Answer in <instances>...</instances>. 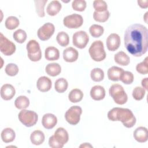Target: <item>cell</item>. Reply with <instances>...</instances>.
<instances>
[{
	"label": "cell",
	"instance_id": "11",
	"mask_svg": "<svg viewBox=\"0 0 148 148\" xmlns=\"http://www.w3.org/2000/svg\"><path fill=\"white\" fill-rule=\"evenodd\" d=\"M55 31L54 25L50 23H46L40 27L38 30L37 34L38 38L43 40L49 39L53 35Z\"/></svg>",
	"mask_w": 148,
	"mask_h": 148
},
{
	"label": "cell",
	"instance_id": "28",
	"mask_svg": "<svg viewBox=\"0 0 148 148\" xmlns=\"http://www.w3.org/2000/svg\"><path fill=\"white\" fill-rule=\"evenodd\" d=\"M29 105V100L24 95L18 97L14 101V105L18 109H25L28 107Z\"/></svg>",
	"mask_w": 148,
	"mask_h": 148
},
{
	"label": "cell",
	"instance_id": "35",
	"mask_svg": "<svg viewBox=\"0 0 148 148\" xmlns=\"http://www.w3.org/2000/svg\"><path fill=\"white\" fill-rule=\"evenodd\" d=\"M109 16H110V13L108 10L104 12H101V13L97 12L95 11L93 13V18L94 20H95L96 21L101 22V23L106 21L108 20Z\"/></svg>",
	"mask_w": 148,
	"mask_h": 148
},
{
	"label": "cell",
	"instance_id": "37",
	"mask_svg": "<svg viewBox=\"0 0 148 148\" xmlns=\"http://www.w3.org/2000/svg\"><path fill=\"white\" fill-rule=\"evenodd\" d=\"M47 2V0H37L35 1L36 11L38 15L40 17H43L45 15L44 11V7L46 3Z\"/></svg>",
	"mask_w": 148,
	"mask_h": 148
},
{
	"label": "cell",
	"instance_id": "27",
	"mask_svg": "<svg viewBox=\"0 0 148 148\" xmlns=\"http://www.w3.org/2000/svg\"><path fill=\"white\" fill-rule=\"evenodd\" d=\"M83 97V92L78 88L72 90L68 94V99L72 103L80 102Z\"/></svg>",
	"mask_w": 148,
	"mask_h": 148
},
{
	"label": "cell",
	"instance_id": "43",
	"mask_svg": "<svg viewBox=\"0 0 148 148\" xmlns=\"http://www.w3.org/2000/svg\"><path fill=\"white\" fill-rule=\"evenodd\" d=\"M49 146L52 148H62L63 146L61 145L59 143H58L54 138V136L52 135L50 137L49 140Z\"/></svg>",
	"mask_w": 148,
	"mask_h": 148
},
{
	"label": "cell",
	"instance_id": "40",
	"mask_svg": "<svg viewBox=\"0 0 148 148\" xmlns=\"http://www.w3.org/2000/svg\"><path fill=\"white\" fill-rule=\"evenodd\" d=\"M145 93L146 90L143 87L137 86L132 91V97L135 100L140 101L143 98Z\"/></svg>",
	"mask_w": 148,
	"mask_h": 148
},
{
	"label": "cell",
	"instance_id": "31",
	"mask_svg": "<svg viewBox=\"0 0 148 148\" xmlns=\"http://www.w3.org/2000/svg\"><path fill=\"white\" fill-rule=\"evenodd\" d=\"M90 76L93 81L101 82L104 78V72L101 68H95L91 70Z\"/></svg>",
	"mask_w": 148,
	"mask_h": 148
},
{
	"label": "cell",
	"instance_id": "19",
	"mask_svg": "<svg viewBox=\"0 0 148 148\" xmlns=\"http://www.w3.org/2000/svg\"><path fill=\"white\" fill-rule=\"evenodd\" d=\"M91 97L95 101L103 99L105 96V88L101 86H94L90 90Z\"/></svg>",
	"mask_w": 148,
	"mask_h": 148
},
{
	"label": "cell",
	"instance_id": "6",
	"mask_svg": "<svg viewBox=\"0 0 148 148\" xmlns=\"http://www.w3.org/2000/svg\"><path fill=\"white\" fill-rule=\"evenodd\" d=\"M28 57L29 59L34 62L39 61L42 58V51L39 43L35 40H30L26 46Z\"/></svg>",
	"mask_w": 148,
	"mask_h": 148
},
{
	"label": "cell",
	"instance_id": "8",
	"mask_svg": "<svg viewBox=\"0 0 148 148\" xmlns=\"http://www.w3.org/2000/svg\"><path fill=\"white\" fill-rule=\"evenodd\" d=\"M83 23V17L76 13L68 15L64 17L63 20L64 25L71 29L78 28L82 25Z\"/></svg>",
	"mask_w": 148,
	"mask_h": 148
},
{
	"label": "cell",
	"instance_id": "18",
	"mask_svg": "<svg viewBox=\"0 0 148 148\" xmlns=\"http://www.w3.org/2000/svg\"><path fill=\"white\" fill-rule=\"evenodd\" d=\"M51 81L50 79L46 76L40 77L36 82V86L38 89L42 92H46L51 88Z\"/></svg>",
	"mask_w": 148,
	"mask_h": 148
},
{
	"label": "cell",
	"instance_id": "46",
	"mask_svg": "<svg viewBox=\"0 0 148 148\" xmlns=\"http://www.w3.org/2000/svg\"><path fill=\"white\" fill-rule=\"evenodd\" d=\"M80 147H92V146L90 145H89V144L87 145V143H84V144H83V145H80Z\"/></svg>",
	"mask_w": 148,
	"mask_h": 148
},
{
	"label": "cell",
	"instance_id": "3",
	"mask_svg": "<svg viewBox=\"0 0 148 148\" xmlns=\"http://www.w3.org/2000/svg\"><path fill=\"white\" fill-rule=\"evenodd\" d=\"M109 95L112 97L114 101L119 105L125 103L128 97L122 86L119 84H112L109 90Z\"/></svg>",
	"mask_w": 148,
	"mask_h": 148
},
{
	"label": "cell",
	"instance_id": "1",
	"mask_svg": "<svg viewBox=\"0 0 148 148\" xmlns=\"http://www.w3.org/2000/svg\"><path fill=\"white\" fill-rule=\"evenodd\" d=\"M124 45L127 51L135 57H140L148 48V30L140 24L127 27L124 32Z\"/></svg>",
	"mask_w": 148,
	"mask_h": 148
},
{
	"label": "cell",
	"instance_id": "36",
	"mask_svg": "<svg viewBox=\"0 0 148 148\" xmlns=\"http://www.w3.org/2000/svg\"><path fill=\"white\" fill-rule=\"evenodd\" d=\"M93 7L97 12H104L107 10L108 5L105 1L95 0L93 2Z\"/></svg>",
	"mask_w": 148,
	"mask_h": 148
},
{
	"label": "cell",
	"instance_id": "15",
	"mask_svg": "<svg viewBox=\"0 0 148 148\" xmlns=\"http://www.w3.org/2000/svg\"><path fill=\"white\" fill-rule=\"evenodd\" d=\"M79 56V53L73 47H69L63 51V58L66 62H73L76 61Z\"/></svg>",
	"mask_w": 148,
	"mask_h": 148
},
{
	"label": "cell",
	"instance_id": "14",
	"mask_svg": "<svg viewBox=\"0 0 148 148\" xmlns=\"http://www.w3.org/2000/svg\"><path fill=\"white\" fill-rule=\"evenodd\" d=\"M53 136L56 140L63 146L68 141V133L66 130L62 127L58 128L56 130Z\"/></svg>",
	"mask_w": 148,
	"mask_h": 148
},
{
	"label": "cell",
	"instance_id": "45",
	"mask_svg": "<svg viewBox=\"0 0 148 148\" xmlns=\"http://www.w3.org/2000/svg\"><path fill=\"white\" fill-rule=\"evenodd\" d=\"M147 82H148V78L146 77L143 79H142V82H141V84L143 87V88L146 90L147 89Z\"/></svg>",
	"mask_w": 148,
	"mask_h": 148
},
{
	"label": "cell",
	"instance_id": "38",
	"mask_svg": "<svg viewBox=\"0 0 148 148\" xmlns=\"http://www.w3.org/2000/svg\"><path fill=\"white\" fill-rule=\"evenodd\" d=\"M123 83L125 84H130L134 81V75L130 71H123L119 78Z\"/></svg>",
	"mask_w": 148,
	"mask_h": 148
},
{
	"label": "cell",
	"instance_id": "2",
	"mask_svg": "<svg viewBox=\"0 0 148 148\" xmlns=\"http://www.w3.org/2000/svg\"><path fill=\"white\" fill-rule=\"evenodd\" d=\"M108 118L112 121H121L127 128H131L136 123V118L132 112L127 108H114L109 111Z\"/></svg>",
	"mask_w": 148,
	"mask_h": 148
},
{
	"label": "cell",
	"instance_id": "42",
	"mask_svg": "<svg viewBox=\"0 0 148 148\" xmlns=\"http://www.w3.org/2000/svg\"><path fill=\"white\" fill-rule=\"evenodd\" d=\"M72 7L76 11L83 12L86 8V2L84 0H74L72 3Z\"/></svg>",
	"mask_w": 148,
	"mask_h": 148
},
{
	"label": "cell",
	"instance_id": "26",
	"mask_svg": "<svg viewBox=\"0 0 148 148\" xmlns=\"http://www.w3.org/2000/svg\"><path fill=\"white\" fill-rule=\"evenodd\" d=\"M46 72L51 76H56L61 72V67L58 63L53 62L48 64L45 68Z\"/></svg>",
	"mask_w": 148,
	"mask_h": 148
},
{
	"label": "cell",
	"instance_id": "34",
	"mask_svg": "<svg viewBox=\"0 0 148 148\" xmlns=\"http://www.w3.org/2000/svg\"><path fill=\"white\" fill-rule=\"evenodd\" d=\"M13 37L17 43H23L27 39V34L23 29H18L13 32Z\"/></svg>",
	"mask_w": 148,
	"mask_h": 148
},
{
	"label": "cell",
	"instance_id": "4",
	"mask_svg": "<svg viewBox=\"0 0 148 148\" xmlns=\"http://www.w3.org/2000/svg\"><path fill=\"white\" fill-rule=\"evenodd\" d=\"M88 52L91 58L95 61H102L106 58L103 43L101 40H95L90 46Z\"/></svg>",
	"mask_w": 148,
	"mask_h": 148
},
{
	"label": "cell",
	"instance_id": "44",
	"mask_svg": "<svg viewBox=\"0 0 148 148\" xmlns=\"http://www.w3.org/2000/svg\"><path fill=\"white\" fill-rule=\"evenodd\" d=\"M138 5L142 8H147L148 7V1H138Z\"/></svg>",
	"mask_w": 148,
	"mask_h": 148
},
{
	"label": "cell",
	"instance_id": "20",
	"mask_svg": "<svg viewBox=\"0 0 148 148\" xmlns=\"http://www.w3.org/2000/svg\"><path fill=\"white\" fill-rule=\"evenodd\" d=\"M61 8L62 5L58 1H52L47 5L46 8V12L49 16H54L61 10Z\"/></svg>",
	"mask_w": 148,
	"mask_h": 148
},
{
	"label": "cell",
	"instance_id": "13",
	"mask_svg": "<svg viewBox=\"0 0 148 148\" xmlns=\"http://www.w3.org/2000/svg\"><path fill=\"white\" fill-rule=\"evenodd\" d=\"M15 94V88L10 84H5L1 88V97L4 100L8 101L12 99Z\"/></svg>",
	"mask_w": 148,
	"mask_h": 148
},
{
	"label": "cell",
	"instance_id": "16",
	"mask_svg": "<svg viewBox=\"0 0 148 148\" xmlns=\"http://www.w3.org/2000/svg\"><path fill=\"white\" fill-rule=\"evenodd\" d=\"M57 119L53 114L46 113L42 117V125L46 129H51L54 128L57 124Z\"/></svg>",
	"mask_w": 148,
	"mask_h": 148
},
{
	"label": "cell",
	"instance_id": "22",
	"mask_svg": "<svg viewBox=\"0 0 148 148\" xmlns=\"http://www.w3.org/2000/svg\"><path fill=\"white\" fill-rule=\"evenodd\" d=\"M114 61L121 66H126L130 64V58L124 51H120L117 53L114 57Z\"/></svg>",
	"mask_w": 148,
	"mask_h": 148
},
{
	"label": "cell",
	"instance_id": "21",
	"mask_svg": "<svg viewBox=\"0 0 148 148\" xmlns=\"http://www.w3.org/2000/svg\"><path fill=\"white\" fill-rule=\"evenodd\" d=\"M45 57L48 61L57 60L60 57L59 50L53 46L48 47L45 50Z\"/></svg>",
	"mask_w": 148,
	"mask_h": 148
},
{
	"label": "cell",
	"instance_id": "29",
	"mask_svg": "<svg viewBox=\"0 0 148 148\" xmlns=\"http://www.w3.org/2000/svg\"><path fill=\"white\" fill-rule=\"evenodd\" d=\"M68 83L67 80L64 78H60L58 79L54 84L55 90L59 93H62L65 92L68 88Z\"/></svg>",
	"mask_w": 148,
	"mask_h": 148
},
{
	"label": "cell",
	"instance_id": "9",
	"mask_svg": "<svg viewBox=\"0 0 148 148\" xmlns=\"http://www.w3.org/2000/svg\"><path fill=\"white\" fill-rule=\"evenodd\" d=\"M16 45L2 33L0 35V50L5 56H11L16 51Z\"/></svg>",
	"mask_w": 148,
	"mask_h": 148
},
{
	"label": "cell",
	"instance_id": "5",
	"mask_svg": "<svg viewBox=\"0 0 148 148\" xmlns=\"http://www.w3.org/2000/svg\"><path fill=\"white\" fill-rule=\"evenodd\" d=\"M18 117L20 122L28 127L35 125L38 119V116L36 112L25 109H23L20 112Z\"/></svg>",
	"mask_w": 148,
	"mask_h": 148
},
{
	"label": "cell",
	"instance_id": "33",
	"mask_svg": "<svg viewBox=\"0 0 148 148\" xmlns=\"http://www.w3.org/2000/svg\"><path fill=\"white\" fill-rule=\"evenodd\" d=\"M103 27L100 25L92 24L89 28L91 35L94 38H99L103 34Z\"/></svg>",
	"mask_w": 148,
	"mask_h": 148
},
{
	"label": "cell",
	"instance_id": "12",
	"mask_svg": "<svg viewBox=\"0 0 148 148\" xmlns=\"http://www.w3.org/2000/svg\"><path fill=\"white\" fill-rule=\"evenodd\" d=\"M106 43L108 49L109 51H114L116 50L120 45V37L117 34H111L107 38Z\"/></svg>",
	"mask_w": 148,
	"mask_h": 148
},
{
	"label": "cell",
	"instance_id": "24",
	"mask_svg": "<svg viewBox=\"0 0 148 148\" xmlns=\"http://www.w3.org/2000/svg\"><path fill=\"white\" fill-rule=\"evenodd\" d=\"M1 135L2 141L5 143H10L13 142L16 137L15 132L11 128H6L3 129Z\"/></svg>",
	"mask_w": 148,
	"mask_h": 148
},
{
	"label": "cell",
	"instance_id": "41",
	"mask_svg": "<svg viewBox=\"0 0 148 148\" xmlns=\"http://www.w3.org/2000/svg\"><path fill=\"white\" fill-rule=\"evenodd\" d=\"M5 71L8 75L10 76H14L18 73V68L16 64L9 63L6 66Z\"/></svg>",
	"mask_w": 148,
	"mask_h": 148
},
{
	"label": "cell",
	"instance_id": "23",
	"mask_svg": "<svg viewBox=\"0 0 148 148\" xmlns=\"http://www.w3.org/2000/svg\"><path fill=\"white\" fill-rule=\"evenodd\" d=\"M124 71L123 68L113 66L108 70V79L112 81L119 80L120 76L121 73Z\"/></svg>",
	"mask_w": 148,
	"mask_h": 148
},
{
	"label": "cell",
	"instance_id": "10",
	"mask_svg": "<svg viewBox=\"0 0 148 148\" xmlns=\"http://www.w3.org/2000/svg\"><path fill=\"white\" fill-rule=\"evenodd\" d=\"M89 41L88 34L84 31H77L73 35V45L80 49L84 48Z\"/></svg>",
	"mask_w": 148,
	"mask_h": 148
},
{
	"label": "cell",
	"instance_id": "30",
	"mask_svg": "<svg viewBox=\"0 0 148 148\" xmlns=\"http://www.w3.org/2000/svg\"><path fill=\"white\" fill-rule=\"evenodd\" d=\"M56 40L58 43L62 47H65L68 45L69 43V37L68 35L64 31H61L58 33Z\"/></svg>",
	"mask_w": 148,
	"mask_h": 148
},
{
	"label": "cell",
	"instance_id": "39",
	"mask_svg": "<svg viewBox=\"0 0 148 148\" xmlns=\"http://www.w3.org/2000/svg\"><path fill=\"white\" fill-rule=\"evenodd\" d=\"M136 70L138 73L142 75H146L148 73V57H146L142 62L136 65Z\"/></svg>",
	"mask_w": 148,
	"mask_h": 148
},
{
	"label": "cell",
	"instance_id": "32",
	"mask_svg": "<svg viewBox=\"0 0 148 148\" xmlns=\"http://www.w3.org/2000/svg\"><path fill=\"white\" fill-rule=\"evenodd\" d=\"M20 22L19 20L15 16H9L8 17L5 23V27L8 29H14L16 28L19 25Z\"/></svg>",
	"mask_w": 148,
	"mask_h": 148
},
{
	"label": "cell",
	"instance_id": "17",
	"mask_svg": "<svg viewBox=\"0 0 148 148\" xmlns=\"http://www.w3.org/2000/svg\"><path fill=\"white\" fill-rule=\"evenodd\" d=\"M135 139L140 143H144L148 139V131L146 127H139L134 132Z\"/></svg>",
	"mask_w": 148,
	"mask_h": 148
},
{
	"label": "cell",
	"instance_id": "7",
	"mask_svg": "<svg viewBox=\"0 0 148 148\" xmlns=\"http://www.w3.org/2000/svg\"><path fill=\"white\" fill-rule=\"evenodd\" d=\"M82 109L79 106H72L67 110L65 114L66 121L71 125H76L80 121Z\"/></svg>",
	"mask_w": 148,
	"mask_h": 148
},
{
	"label": "cell",
	"instance_id": "25",
	"mask_svg": "<svg viewBox=\"0 0 148 148\" xmlns=\"http://www.w3.org/2000/svg\"><path fill=\"white\" fill-rule=\"evenodd\" d=\"M30 140L33 145H40L45 140L44 133L40 130H35L31 133Z\"/></svg>",
	"mask_w": 148,
	"mask_h": 148
}]
</instances>
